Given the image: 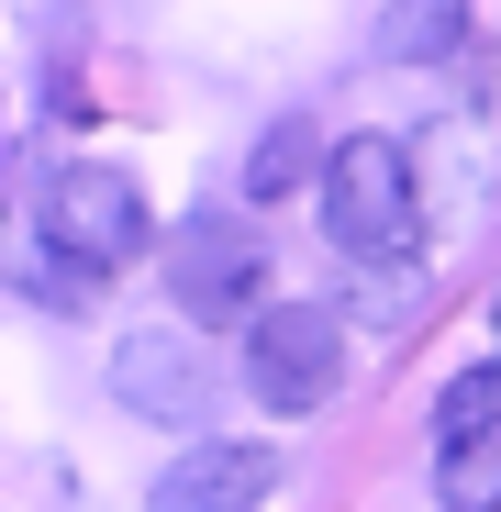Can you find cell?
Segmentation results:
<instances>
[{
    "label": "cell",
    "instance_id": "1",
    "mask_svg": "<svg viewBox=\"0 0 501 512\" xmlns=\"http://www.w3.org/2000/svg\"><path fill=\"white\" fill-rule=\"evenodd\" d=\"M312 212H323V245L357 256V268H412L424 256V190H412V156L390 134H346L312 179Z\"/></svg>",
    "mask_w": 501,
    "mask_h": 512
},
{
    "label": "cell",
    "instance_id": "10",
    "mask_svg": "<svg viewBox=\"0 0 501 512\" xmlns=\"http://www.w3.org/2000/svg\"><path fill=\"white\" fill-rule=\"evenodd\" d=\"M101 279H112V268H90V256H67L56 234H34V245H23V290H34L45 312H90V301H101Z\"/></svg>",
    "mask_w": 501,
    "mask_h": 512
},
{
    "label": "cell",
    "instance_id": "9",
    "mask_svg": "<svg viewBox=\"0 0 501 512\" xmlns=\"http://www.w3.org/2000/svg\"><path fill=\"white\" fill-rule=\"evenodd\" d=\"M457 34H468V0H390L379 12V56L390 67H435Z\"/></svg>",
    "mask_w": 501,
    "mask_h": 512
},
{
    "label": "cell",
    "instance_id": "4",
    "mask_svg": "<svg viewBox=\"0 0 501 512\" xmlns=\"http://www.w3.org/2000/svg\"><path fill=\"white\" fill-rule=\"evenodd\" d=\"M34 234H56L67 256H90V268H123V256H145V190L123 179V167H101V156H67L56 179H45V223Z\"/></svg>",
    "mask_w": 501,
    "mask_h": 512
},
{
    "label": "cell",
    "instance_id": "11",
    "mask_svg": "<svg viewBox=\"0 0 501 512\" xmlns=\"http://www.w3.org/2000/svg\"><path fill=\"white\" fill-rule=\"evenodd\" d=\"M479 423H501V368H457L446 401H435V446L446 435H479Z\"/></svg>",
    "mask_w": 501,
    "mask_h": 512
},
{
    "label": "cell",
    "instance_id": "12",
    "mask_svg": "<svg viewBox=\"0 0 501 512\" xmlns=\"http://www.w3.org/2000/svg\"><path fill=\"white\" fill-rule=\"evenodd\" d=\"M490 323H501V301H490Z\"/></svg>",
    "mask_w": 501,
    "mask_h": 512
},
{
    "label": "cell",
    "instance_id": "7",
    "mask_svg": "<svg viewBox=\"0 0 501 512\" xmlns=\"http://www.w3.org/2000/svg\"><path fill=\"white\" fill-rule=\"evenodd\" d=\"M323 156H334V145H323L312 123H268L257 145H245V201L268 212V201H290V190H312V179H323Z\"/></svg>",
    "mask_w": 501,
    "mask_h": 512
},
{
    "label": "cell",
    "instance_id": "2",
    "mask_svg": "<svg viewBox=\"0 0 501 512\" xmlns=\"http://www.w3.org/2000/svg\"><path fill=\"white\" fill-rule=\"evenodd\" d=\"M245 390L279 423H301L346 390V323H334V301H268L245 323Z\"/></svg>",
    "mask_w": 501,
    "mask_h": 512
},
{
    "label": "cell",
    "instance_id": "8",
    "mask_svg": "<svg viewBox=\"0 0 501 512\" xmlns=\"http://www.w3.org/2000/svg\"><path fill=\"white\" fill-rule=\"evenodd\" d=\"M435 501H446V512H501V423L435 446Z\"/></svg>",
    "mask_w": 501,
    "mask_h": 512
},
{
    "label": "cell",
    "instance_id": "6",
    "mask_svg": "<svg viewBox=\"0 0 501 512\" xmlns=\"http://www.w3.org/2000/svg\"><path fill=\"white\" fill-rule=\"evenodd\" d=\"M279 490V457L268 446H234V435H190L179 468L145 490V512H268Z\"/></svg>",
    "mask_w": 501,
    "mask_h": 512
},
{
    "label": "cell",
    "instance_id": "5",
    "mask_svg": "<svg viewBox=\"0 0 501 512\" xmlns=\"http://www.w3.org/2000/svg\"><path fill=\"white\" fill-rule=\"evenodd\" d=\"M112 401L134 412V423H167V435H201L212 423V368H201V346L179 323H145V334H123L112 346Z\"/></svg>",
    "mask_w": 501,
    "mask_h": 512
},
{
    "label": "cell",
    "instance_id": "3",
    "mask_svg": "<svg viewBox=\"0 0 501 512\" xmlns=\"http://www.w3.org/2000/svg\"><path fill=\"white\" fill-rule=\"evenodd\" d=\"M167 290H179V312H190V323H257V312L279 301L268 234H257V223H234V212L190 223L179 245H167Z\"/></svg>",
    "mask_w": 501,
    "mask_h": 512
}]
</instances>
